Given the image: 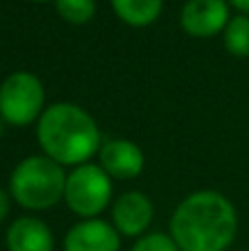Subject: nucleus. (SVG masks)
I'll return each mask as SVG.
<instances>
[{
	"instance_id": "nucleus-1",
	"label": "nucleus",
	"mask_w": 249,
	"mask_h": 251,
	"mask_svg": "<svg viewBox=\"0 0 249 251\" xmlns=\"http://www.w3.org/2000/svg\"><path fill=\"white\" fill-rule=\"evenodd\" d=\"M168 234L181 251H227L238 234V212L221 192L197 190L174 207Z\"/></svg>"
},
{
	"instance_id": "nucleus-2",
	"label": "nucleus",
	"mask_w": 249,
	"mask_h": 251,
	"mask_svg": "<svg viewBox=\"0 0 249 251\" xmlns=\"http://www.w3.org/2000/svg\"><path fill=\"white\" fill-rule=\"evenodd\" d=\"M35 137L42 154L64 168L88 163L104 143L93 115L71 101L47 106L35 124Z\"/></svg>"
},
{
	"instance_id": "nucleus-3",
	"label": "nucleus",
	"mask_w": 249,
	"mask_h": 251,
	"mask_svg": "<svg viewBox=\"0 0 249 251\" xmlns=\"http://www.w3.org/2000/svg\"><path fill=\"white\" fill-rule=\"evenodd\" d=\"M66 168L47 154L25 156L9 174L7 192L26 214L49 212L64 201Z\"/></svg>"
},
{
	"instance_id": "nucleus-4",
	"label": "nucleus",
	"mask_w": 249,
	"mask_h": 251,
	"mask_svg": "<svg viewBox=\"0 0 249 251\" xmlns=\"http://www.w3.org/2000/svg\"><path fill=\"white\" fill-rule=\"evenodd\" d=\"M113 178L101 170L100 163H82L75 165L66 174L64 185V201L73 216L79 218H100L106 209H110L115 201L113 194Z\"/></svg>"
},
{
	"instance_id": "nucleus-5",
	"label": "nucleus",
	"mask_w": 249,
	"mask_h": 251,
	"mask_svg": "<svg viewBox=\"0 0 249 251\" xmlns=\"http://www.w3.org/2000/svg\"><path fill=\"white\" fill-rule=\"evenodd\" d=\"M44 100L47 95L38 75L29 71H16L0 84V117L7 126L16 128L38 124L40 115L47 108Z\"/></svg>"
},
{
	"instance_id": "nucleus-6",
	"label": "nucleus",
	"mask_w": 249,
	"mask_h": 251,
	"mask_svg": "<svg viewBox=\"0 0 249 251\" xmlns=\"http://www.w3.org/2000/svg\"><path fill=\"white\" fill-rule=\"evenodd\" d=\"M110 223L119 231L122 238L137 240L148 234L154 221V203L148 194L139 190H128L115 196L110 205Z\"/></svg>"
},
{
	"instance_id": "nucleus-7",
	"label": "nucleus",
	"mask_w": 249,
	"mask_h": 251,
	"mask_svg": "<svg viewBox=\"0 0 249 251\" xmlns=\"http://www.w3.org/2000/svg\"><path fill=\"white\" fill-rule=\"evenodd\" d=\"M124 238L106 218H79L62 236V251H122Z\"/></svg>"
},
{
	"instance_id": "nucleus-8",
	"label": "nucleus",
	"mask_w": 249,
	"mask_h": 251,
	"mask_svg": "<svg viewBox=\"0 0 249 251\" xmlns=\"http://www.w3.org/2000/svg\"><path fill=\"white\" fill-rule=\"evenodd\" d=\"M97 163L113 181H132L144 172L146 156L130 139H106L97 152Z\"/></svg>"
},
{
	"instance_id": "nucleus-9",
	"label": "nucleus",
	"mask_w": 249,
	"mask_h": 251,
	"mask_svg": "<svg viewBox=\"0 0 249 251\" xmlns=\"http://www.w3.org/2000/svg\"><path fill=\"white\" fill-rule=\"evenodd\" d=\"M229 22L227 0H188L181 9V26L192 38H212L225 31Z\"/></svg>"
},
{
	"instance_id": "nucleus-10",
	"label": "nucleus",
	"mask_w": 249,
	"mask_h": 251,
	"mask_svg": "<svg viewBox=\"0 0 249 251\" xmlns=\"http://www.w3.org/2000/svg\"><path fill=\"white\" fill-rule=\"evenodd\" d=\"M7 251H55V234L38 214H22L4 229Z\"/></svg>"
},
{
	"instance_id": "nucleus-11",
	"label": "nucleus",
	"mask_w": 249,
	"mask_h": 251,
	"mask_svg": "<svg viewBox=\"0 0 249 251\" xmlns=\"http://www.w3.org/2000/svg\"><path fill=\"white\" fill-rule=\"evenodd\" d=\"M115 16L130 26H148L163 11V0H110Z\"/></svg>"
},
{
	"instance_id": "nucleus-12",
	"label": "nucleus",
	"mask_w": 249,
	"mask_h": 251,
	"mask_svg": "<svg viewBox=\"0 0 249 251\" xmlns=\"http://www.w3.org/2000/svg\"><path fill=\"white\" fill-rule=\"evenodd\" d=\"M223 44L227 49L229 55L234 57H249V16L247 13H238L232 16L225 26Z\"/></svg>"
},
{
	"instance_id": "nucleus-13",
	"label": "nucleus",
	"mask_w": 249,
	"mask_h": 251,
	"mask_svg": "<svg viewBox=\"0 0 249 251\" xmlns=\"http://www.w3.org/2000/svg\"><path fill=\"white\" fill-rule=\"evenodd\" d=\"M60 18L69 25H86L97 11L95 0H55Z\"/></svg>"
},
{
	"instance_id": "nucleus-14",
	"label": "nucleus",
	"mask_w": 249,
	"mask_h": 251,
	"mask_svg": "<svg viewBox=\"0 0 249 251\" xmlns=\"http://www.w3.org/2000/svg\"><path fill=\"white\" fill-rule=\"evenodd\" d=\"M128 251H181V249L168 231H152L150 229L148 234H144L137 240H132V245Z\"/></svg>"
},
{
	"instance_id": "nucleus-15",
	"label": "nucleus",
	"mask_w": 249,
	"mask_h": 251,
	"mask_svg": "<svg viewBox=\"0 0 249 251\" xmlns=\"http://www.w3.org/2000/svg\"><path fill=\"white\" fill-rule=\"evenodd\" d=\"M11 203H13V201H11V196H9V192L0 187V225H2V223L9 218V212H11Z\"/></svg>"
},
{
	"instance_id": "nucleus-16",
	"label": "nucleus",
	"mask_w": 249,
	"mask_h": 251,
	"mask_svg": "<svg viewBox=\"0 0 249 251\" xmlns=\"http://www.w3.org/2000/svg\"><path fill=\"white\" fill-rule=\"evenodd\" d=\"M229 4H232L236 11H241V13H247L249 16V0H227Z\"/></svg>"
},
{
	"instance_id": "nucleus-17",
	"label": "nucleus",
	"mask_w": 249,
	"mask_h": 251,
	"mask_svg": "<svg viewBox=\"0 0 249 251\" xmlns=\"http://www.w3.org/2000/svg\"><path fill=\"white\" fill-rule=\"evenodd\" d=\"M4 130H7V122H4V119H2V117H0V139H2Z\"/></svg>"
},
{
	"instance_id": "nucleus-18",
	"label": "nucleus",
	"mask_w": 249,
	"mask_h": 251,
	"mask_svg": "<svg viewBox=\"0 0 249 251\" xmlns=\"http://www.w3.org/2000/svg\"><path fill=\"white\" fill-rule=\"evenodd\" d=\"M33 2H55V0H33Z\"/></svg>"
}]
</instances>
